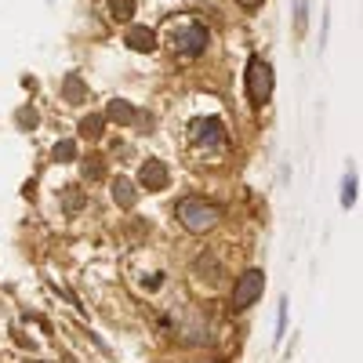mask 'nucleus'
Masks as SVG:
<instances>
[{
    "instance_id": "obj_11",
    "label": "nucleus",
    "mask_w": 363,
    "mask_h": 363,
    "mask_svg": "<svg viewBox=\"0 0 363 363\" xmlns=\"http://www.w3.org/2000/svg\"><path fill=\"white\" fill-rule=\"evenodd\" d=\"M109 11L116 22H128L135 15V0H109Z\"/></svg>"
},
{
    "instance_id": "obj_6",
    "label": "nucleus",
    "mask_w": 363,
    "mask_h": 363,
    "mask_svg": "<svg viewBox=\"0 0 363 363\" xmlns=\"http://www.w3.org/2000/svg\"><path fill=\"white\" fill-rule=\"evenodd\" d=\"M167 182H171V171H167L164 160H145V164L138 167V186H142L145 193H160V189H167Z\"/></svg>"
},
{
    "instance_id": "obj_5",
    "label": "nucleus",
    "mask_w": 363,
    "mask_h": 363,
    "mask_svg": "<svg viewBox=\"0 0 363 363\" xmlns=\"http://www.w3.org/2000/svg\"><path fill=\"white\" fill-rule=\"evenodd\" d=\"M189 138L200 149H218V145H225V124L218 116H200L189 124Z\"/></svg>"
},
{
    "instance_id": "obj_13",
    "label": "nucleus",
    "mask_w": 363,
    "mask_h": 363,
    "mask_svg": "<svg viewBox=\"0 0 363 363\" xmlns=\"http://www.w3.org/2000/svg\"><path fill=\"white\" fill-rule=\"evenodd\" d=\"M62 91H66V99H69V102H84V84H80L77 73L66 77V87H62Z\"/></svg>"
},
{
    "instance_id": "obj_18",
    "label": "nucleus",
    "mask_w": 363,
    "mask_h": 363,
    "mask_svg": "<svg viewBox=\"0 0 363 363\" xmlns=\"http://www.w3.org/2000/svg\"><path fill=\"white\" fill-rule=\"evenodd\" d=\"M265 0H240V8H247V11H255V8H262Z\"/></svg>"
},
{
    "instance_id": "obj_9",
    "label": "nucleus",
    "mask_w": 363,
    "mask_h": 363,
    "mask_svg": "<svg viewBox=\"0 0 363 363\" xmlns=\"http://www.w3.org/2000/svg\"><path fill=\"white\" fill-rule=\"evenodd\" d=\"M113 200H116L120 207H124V211H131V207H135L138 193H135V186H131L128 178H116V182H113Z\"/></svg>"
},
{
    "instance_id": "obj_8",
    "label": "nucleus",
    "mask_w": 363,
    "mask_h": 363,
    "mask_svg": "<svg viewBox=\"0 0 363 363\" xmlns=\"http://www.w3.org/2000/svg\"><path fill=\"white\" fill-rule=\"evenodd\" d=\"M106 116H109V120H116V124H124V128H131V124H138V120H142V116H138L124 99H113V102H109V109H106Z\"/></svg>"
},
{
    "instance_id": "obj_2",
    "label": "nucleus",
    "mask_w": 363,
    "mask_h": 363,
    "mask_svg": "<svg viewBox=\"0 0 363 363\" xmlns=\"http://www.w3.org/2000/svg\"><path fill=\"white\" fill-rule=\"evenodd\" d=\"M207 40H211V37H207V29H203L200 22H178V26H171V37H167L171 51L182 55V58H196V55H203Z\"/></svg>"
},
{
    "instance_id": "obj_17",
    "label": "nucleus",
    "mask_w": 363,
    "mask_h": 363,
    "mask_svg": "<svg viewBox=\"0 0 363 363\" xmlns=\"http://www.w3.org/2000/svg\"><path fill=\"white\" fill-rule=\"evenodd\" d=\"M309 26V15H306V0H298V33H306Z\"/></svg>"
},
{
    "instance_id": "obj_4",
    "label": "nucleus",
    "mask_w": 363,
    "mask_h": 363,
    "mask_svg": "<svg viewBox=\"0 0 363 363\" xmlns=\"http://www.w3.org/2000/svg\"><path fill=\"white\" fill-rule=\"evenodd\" d=\"M247 99H251V106H258V109L272 99V69H269L265 58H258V55L247 62Z\"/></svg>"
},
{
    "instance_id": "obj_14",
    "label": "nucleus",
    "mask_w": 363,
    "mask_h": 363,
    "mask_svg": "<svg viewBox=\"0 0 363 363\" xmlns=\"http://www.w3.org/2000/svg\"><path fill=\"white\" fill-rule=\"evenodd\" d=\"M102 174H106V164H102V157H87V160H84V178L99 182Z\"/></svg>"
},
{
    "instance_id": "obj_12",
    "label": "nucleus",
    "mask_w": 363,
    "mask_h": 363,
    "mask_svg": "<svg viewBox=\"0 0 363 363\" xmlns=\"http://www.w3.org/2000/svg\"><path fill=\"white\" fill-rule=\"evenodd\" d=\"M51 157H55L58 164H69V160H77V142H69V138H66V142H58Z\"/></svg>"
},
{
    "instance_id": "obj_16",
    "label": "nucleus",
    "mask_w": 363,
    "mask_h": 363,
    "mask_svg": "<svg viewBox=\"0 0 363 363\" xmlns=\"http://www.w3.org/2000/svg\"><path fill=\"white\" fill-rule=\"evenodd\" d=\"M287 335V301H280V313H277V342H284Z\"/></svg>"
},
{
    "instance_id": "obj_3",
    "label": "nucleus",
    "mask_w": 363,
    "mask_h": 363,
    "mask_svg": "<svg viewBox=\"0 0 363 363\" xmlns=\"http://www.w3.org/2000/svg\"><path fill=\"white\" fill-rule=\"evenodd\" d=\"M262 291H265V272H262V269H247L244 277H236V284H233L229 309H233V313H244V309H251L255 301L262 298Z\"/></svg>"
},
{
    "instance_id": "obj_15",
    "label": "nucleus",
    "mask_w": 363,
    "mask_h": 363,
    "mask_svg": "<svg viewBox=\"0 0 363 363\" xmlns=\"http://www.w3.org/2000/svg\"><path fill=\"white\" fill-rule=\"evenodd\" d=\"M356 203V174H345L342 182V207H352Z\"/></svg>"
},
{
    "instance_id": "obj_7",
    "label": "nucleus",
    "mask_w": 363,
    "mask_h": 363,
    "mask_svg": "<svg viewBox=\"0 0 363 363\" xmlns=\"http://www.w3.org/2000/svg\"><path fill=\"white\" fill-rule=\"evenodd\" d=\"M124 44L131 48V51H153L157 48V33H153V29H149V26H131L128 29V33H124Z\"/></svg>"
},
{
    "instance_id": "obj_10",
    "label": "nucleus",
    "mask_w": 363,
    "mask_h": 363,
    "mask_svg": "<svg viewBox=\"0 0 363 363\" xmlns=\"http://www.w3.org/2000/svg\"><path fill=\"white\" fill-rule=\"evenodd\" d=\"M102 128H106V116H99V113L80 120V135H84V138H99V135H102Z\"/></svg>"
},
{
    "instance_id": "obj_1",
    "label": "nucleus",
    "mask_w": 363,
    "mask_h": 363,
    "mask_svg": "<svg viewBox=\"0 0 363 363\" xmlns=\"http://www.w3.org/2000/svg\"><path fill=\"white\" fill-rule=\"evenodd\" d=\"M174 218L182 222V229H189L196 236L211 233L218 222H222V211L215 203H207V200H196V196H186V200H178L174 207Z\"/></svg>"
}]
</instances>
